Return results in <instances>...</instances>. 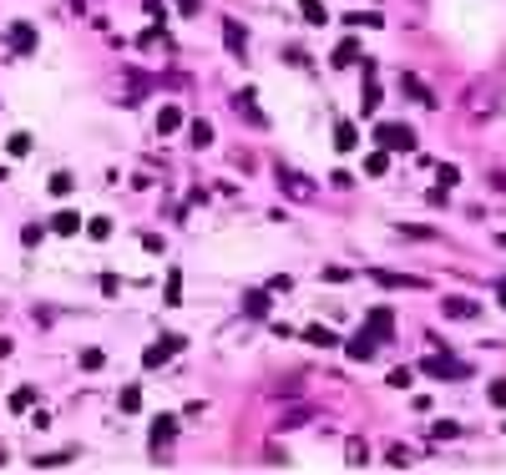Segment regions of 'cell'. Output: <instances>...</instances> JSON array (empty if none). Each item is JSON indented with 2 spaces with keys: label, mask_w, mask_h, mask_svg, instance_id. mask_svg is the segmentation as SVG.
<instances>
[{
  "label": "cell",
  "mask_w": 506,
  "mask_h": 475,
  "mask_svg": "<svg viewBox=\"0 0 506 475\" xmlns=\"http://www.w3.org/2000/svg\"><path fill=\"white\" fill-rule=\"evenodd\" d=\"M375 142L385 147V152H415V132L405 122H380L375 126Z\"/></svg>",
  "instance_id": "1"
},
{
  "label": "cell",
  "mask_w": 506,
  "mask_h": 475,
  "mask_svg": "<svg viewBox=\"0 0 506 475\" xmlns=\"http://www.w3.org/2000/svg\"><path fill=\"white\" fill-rule=\"evenodd\" d=\"M420 374H431V379H451V384H456V379H466L471 370H466L461 359H451L446 349H440V354H431L426 364H420Z\"/></svg>",
  "instance_id": "2"
},
{
  "label": "cell",
  "mask_w": 506,
  "mask_h": 475,
  "mask_svg": "<svg viewBox=\"0 0 506 475\" xmlns=\"http://www.w3.org/2000/svg\"><path fill=\"white\" fill-rule=\"evenodd\" d=\"M178 349H182V334H167V339H157V344H147V349H142V370H162Z\"/></svg>",
  "instance_id": "3"
},
{
  "label": "cell",
  "mask_w": 506,
  "mask_h": 475,
  "mask_svg": "<svg viewBox=\"0 0 506 475\" xmlns=\"http://www.w3.org/2000/svg\"><path fill=\"white\" fill-rule=\"evenodd\" d=\"M6 46L15 56H36V26H31V20H10V26H6Z\"/></svg>",
  "instance_id": "4"
},
{
  "label": "cell",
  "mask_w": 506,
  "mask_h": 475,
  "mask_svg": "<svg viewBox=\"0 0 506 475\" xmlns=\"http://www.w3.org/2000/svg\"><path fill=\"white\" fill-rule=\"evenodd\" d=\"M273 182H279L289 198H314V182H309V177H299L294 167H273Z\"/></svg>",
  "instance_id": "5"
},
{
  "label": "cell",
  "mask_w": 506,
  "mask_h": 475,
  "mask_svg": "<svg viewBox=\"0 0 506 475\" xmlns=\"http://www.w3.org/2000/svg\"><path fill=\"white\" fill-rule=\"evenodd\" d=\"M233 112L248 122V126H259V132H263V126H268V117L259 112V101H253V86H243V92L233 96Z\"/></svg>",
  "instance_id": "6"
},
{
  "label": "cell",
  "mask_w": 506,
  "mask_h": 475,
  "mask_svg": "<svg viewBox=\"0 0 506 475\" xmlns=\"http://www.w3.org/2000/svg\"><path fill=\"white\" fill-rule=\"evenodd\" d=\"M370 278H375L380 288H426V278H420V273H390V268H375Z\"/></svg>",
  "instance_id": "7"
},
{
  "label": "cell",
  "mask_w": 506,
  "mask_h": 475,
  "mask_svg": "<svg viewBox=\"0 0 506 475\" xmlns=\"http://www.w3.org/2000/svg\"><path fill=\"white\" fill-rule=\"evenodd\" d=\"M365 329H370L375 339H395V314H390V309H370V314H365Z\"/></svg>",
  "instance_id": "8"
},
{
  "label": "cell",
  "mask_w": 506,
  "mask_h": 475,
  "mask_svg": "<svg viewBox=\"0 0 506 475\" xmlns=\"http://www.w3.org/2000/svg\"><path fill=\"white\" fill-rule=\"evenodd\" d=\"M223 41H228V56H248V31L238 26V20H223Z\"/></svg>",
  "instance_id": "9"
},
{
  "label": "cell",
  "mask_w": 506,
  "mask_h": 475,
  "mask_svg": "<svg viewBox=\"0 0 506 475\" xmlns=\"http://www.w3.org/2000/svg\"><path fill=\"white\" fill-rule=\"evenodd\" d=\"M440 314L446 319H481V304L476 298H440Z\"/></svg>",
  "instance_id": "10"
},
{
  "label": "cell",
  "mask_w": 506,
  "mask_h": 475,
  "mask_svg": "<svg viewBox=\"0 0 506 475\" xmlns=\"http://www.w3.org/2000/svg\"><path fill=\"white\" fill-rule=\"evenodd\" d=\"M173 430H178V420L173 415H162V420H152V455H162L167 445H173Z\"/></svg>",
  "instance_id": "11"
},
{
  "label": "cell",
  "mask_w": 506,
  "mask_h": 475,
  "mask_svg": "<svg viewBox=\"0 0 506 475\" xmlns=\"http://www.w3.org/2000/svg\"><path fill=\"white\" fill-rule=\"evenodd\" d=\"M375 344H380V339H375V334L365 329V334H354V339L345 344V354H349V359H360V364H365V359H375Z\"/></svg>",
  "instance_id": "12"
},
{
  "label": "cell",
  "mask_w": 506,
  "mask_h": 475,
  "mask_svg": "<svg viewBox=\"0 0 506 475\" xmlns=\"http://www.w3.org/2000/svg\"><path fill=\"white\" fill-rule=\"evenodd\" d=\"M365 76H370V81H365V101H360V112L370 117L375 106H380V81H375V61H365Z\"/></svg>",
  "instance_id": "13"
},
{
  "label": "cell",
  "mask_w": 506,
  "mask_h": 475,
  "mask_svg": "<svg viewBox=\"0 0 506 475\" xmlns=\"http://www.w3.org/2000/svg\"><path fill=\"white\" fill-rule=\"evenodd\" d=\"M304 339L314 344V349H334V344H340V334H334V329H324V323H309V329H304Z\"/></svg>",
  "instance_id": "14"
},
{
  "label": "cell",
  "mask_w": 506,
  "mask_h": 475,
  "mask_svg": "<svg viewBox=\"0 0 506 475\" xmlns=\"http://www.w3.org/2000/svg\"><path fill=\"white\" fill-rule=\"evenodd\" d=\"M400 238H410V243H440V233L420 228V223H400Z\"/></svg>",
  "instance_id": "15"
},
{
  "label": "cell",
  "mask_w": 506,
  "mask_h": 475,
  "mask_svg": "<svg viewBox=\"0 0 506 475\" xmlns=\"http://www.w3.org/2000/svg\"><path fill=\"white\" fill-rule=\"evenodd\" d=\"M354 142H360L354 122H340V126H334V147H340V152H354Z\"/></svg>",
  "instance_id": "16"
},
{
  "label": "cell",
  "mask_w": 506,
  "mask_h": 475,
  "mask_svg": "<svg viewBox=\"0 0 506 475\" xmlns=\"http://www.w3.org/2000/svg\"><path fill=\"white\" fill-rule=\"evenodd\" d=\"M360 61V41H340L334 46V66H354Z\"/></svg>",
  "instance_id": "17"
},
{
  "label": "cell",
  "mask_w": 506,
  "mask_h": 475,
  "mask_svg": "<svg viewBox=\"0 0 506 475\" xmlns=\"http://www.w3.org/2000/svg\"><path fill=\"white\" fill-rule=\"evenodd\" d=\"M405 92H410L420 106H440V101H435V92H426V81H420V76H405Z\"/></svg>",
  "instance_id": "18"
},
{
  "label": "cell",
  "mask_w": 506,
  "mask_h": 475,
  "mask_svg": "<svg viewBox=\"0 0 506 475\" xmlns=\"http://www.w3.org/2000/svg\"><path fill=\"white\" fill-rule=\"evenodd\" d=\"M365 172H370V177H385V172H390V152H385V147L365 157Z\"/></svg>",
  "instance_id": "19"
},
{
  "label": "cell",
  "mask_w": 506,
  "mask_h": 475,
  "mask_svg": "<svg viewBox=\"0 0 506 475\" xmlns=\"http://www.w3.org/2000/svg\"><path fill=\"white\" fill-rule=\"evenodd\" d=\"M81 228V218H76V212H56V218H51V233H61V238H71Z\"/></svg>",
  "instance_id": "20"
},
{
  "label": "cell",
  "mask_w": 506,
  "mask_h": 475,
  "mask_svg": "<svg viewBox=\"0 0 506 475\" xmlns=\"http://www.w3.org/2000/svg\"><path fill=\"white\" fill-rule=\"evenodd\" d=\"M162 298H167V309H178V304H182V273H178V268L167 273V293H162Z\"/></svg>",
  "instance_id": "21"
},
{
  "label": "cell",
  "mask_w": 506,
  "mask_h": 475,
  "mask_svg": "<svg viewBox=\"0 0 506 475\" xmlns=\"http://www.w3.org/2000/svg\"><path fill=\"white\" fill-rule=\"evenodd\" d=\"M178 126H182V112L178 106H162L157 112V132H178Z\"/></svg>",
  "instance_id": "22"
},
{
  "label": "cell",
  "mask_w": 506,
  "mask_h": 475,
  "mask_svg": "<svg viewBox=\"0 0 506 475\" xmlns=\"http://www.w3.org/2000/svg\"><path fill=\"white\" fill-rule=\"evenodd\" d=\"M299 10H304V20H309V26H324V20H329V10L319 6V0H299Z\"/></svg>",
  "instance_id": "23"
},
{
  "label": "cell",
  "mask_w": 506,
  "mask_h": 475,
  "mask_svg": "<svg viewBox=\"0 0 506 475\" xmlns=\"http://www.w3.org/2000/svg\"><path fill=\"white\" fill-rule=\"evenodd\" d=\"M243 314H248V319H263V314H268V293H248V298H243Z\"/></svg>",
  "instance_id": "24"
},
{
  "label": "cell",
  "mask_w": 506,
  "mask_h": 475,
  "mask_svg": "<svg viewBox=\"0 0 506 475\" xmlns=\"http://www.w3.org/2000/svg\"><path fill=\"white\" fill-rule=\"evenodd\" d=\"M309 415H314V409H309V404H294V409H289V415L279 420V430H294V425H309Z\"/></svg>",
  "instance_id": "25"
},
{
  "label": "cell",
  "mask_w": 506,
  "mask_h": 475,
  "mask_svg": "<svg viewBox=\"0 0 506 475\" xmlns=\"http://www.w3.org/2000/svg\"><path fill=\"white\" fill-rule=\"evenodd\" d=\"M51 192H56V198H66V192L76 187V177H71V172H51V182H46Z\"/></svg>",
  "instance_id": "26"
},
{
  "label": "cell",
  "mask_w": 506,
  "mask_h": 475,
  "mask_svg": "<svg viewBox=\"0 0 506 475\" xmlns=\"http://www.w3.org/2000/svg\"><path fill=\"white\" fill-rule=\"evenodd\" d=\"M137 409H142V390H137V384H127V390H122V415H137Z\"/></svg>",
  "instance_id": "27"
},
{
  "label": "cell",
  "mask_w": 506,
  "mask_h": 475,
  "mask_svg": "<svg viewBox=\"0 0 506 475\" xmlns=\"http://www.w3.org/2000/svg\"><path fill=\"white\" fill-rule=\"evenodd\" d=\"M193 147H198V152H203V147H213V126H208V122H193Z\"/></svg>",
  "instance_id": "28"
},
{
  "label": "cell",
  "mask_w": 506,
  "mask_h": 475,
  "mask_svg": "<svg viewBox=\"0 0 506 475\" xmlns=\"http://www.w3.org/2000/svg\"><path fill=\"white\" fill-rule=\"evenodd\" d=\"M345 460H349V465H365V460H370V445H365V440H349V455H345Z\"/></svg>",
  "instance_id": "29"
},
{
  "label": "cell",
  "mask_w": 506,
  "mask_h": 475,
  "mask_svg": "<svg viewBox=\"0 0 506 475\" xmlns=\"http://www.w3.org/2000/svg\"><path fill=\"white\" fill-rule=\"evenodd\" d=\"M486 400H491L496 409H506V379H491V390H486Z\"/></svg>",
  "instance_id": "30"
},
{
  "label": "cell",
  "mask_w": 506,
  "mask_h": 475,
  "mask_svg": "<svg viewBox=\"0 0 506 475\" xmlns=\"http://www.w3.org/2000/svg\"><path fill=\"white\" fill-rule=\"evenodd\" d=\"M385 460L400 470V465H410V450H405V445H390V450H385Z\"/></svg>",
  "instance_id": "31"
},
{
  "label": "cell",
  "mask_w": 506,
  "mask_h": 475,
  "mask_svg": "<svg viewBox=\"0 0 506 475\" xmlns=\"http://www.w3.org/2000/svg\"><path fill=\"white\" fill-rule=\"evenodd\" d=\"M41 238H46V233H41L36 223H26V228H20V243H26V248H41Z\"/></svg>",
  "instance_id": "32"
},
{
  "label": "cell",
  "mask_w": 506,
  "mask_h": 475,
  "mask_svg": "<svg viewBox=\"0 0 506 475\" xmlns=\"http://www.w3.org/2000/svg\"><path fill=\"white\" fill-rule=\"evenodd\" d=\"M87 233L101 243V238H112V223H107V218H92V223H87Z\"/></svg>",
  "instance_id": "33"
},
{
  "label": "cell",
  "mask_w": 506,
  "mask_h": 475,
  "mask_svg": "<svg viewBox=\"0 0 506 475\" xmlns=\"http://www.w3.org/2000/svg\"><path fill=\"white\" fill-rule=\"evenodd\" d=\"M26 152H31V137L15 132V137H10V157H26Z\"/></svg>",
  "instance_id": "34"
},
{
  "label": "cell",
  "mask_w": 506,
  "mask_h": 475,
  "mask_svg": "<svg viewBox=\"0 0 506 475\" xmlns=\"http://www.w3.org/2000/svg\"><path fill=\"white\" fill-rule=\"evenodd\" d=\"M101 364H107V354H101V349H87V354H81V370H101Z\"/></svg>",
  "instance_id": "35"
},
{
  "label": "cell",
  "mask_w": 506,
  "mask_h": 475,
  "mask_svg": "<svg viewBox=\"0 0 506 475\" xmlns=\"http://www.w3.org/2000/svg\"><path fill=\"white\" fill-rule=\"evenodd\" d=\"M410 379H415V370H395L390 374V390H410Z\"/></svg>",
  "instance_id": "36"
},
{
  "label": "cell",
  "mask_w": 506,
  "mask_h": 475,
  "mask_svg": "<svg viewBox=\"0 0 506 475\" xmlns=\"http://www.w3.org/2000/svg\"><path fill=\"white\" fill-rule=\"evenodd\" d=\"M456 182H461V167L446 162V167H440V187H456Z\"/></svg>",
  "instance_id": "37"
},
{
  "label": "cell",
  "mask_w": 506,
  "mask_h": 475,
  "mask_svg": "<svg viewBox=\"0 0 506 475\" xmlns=\"http://www.w3.org/2000/svg\"><path fill=\"white\" fill-rule=\"evenodd\" d=\"M31 400H36L31 390H15V395H10V409H31Z\"/></svg>",
  "instance_id": "38"
},
{
  "label": "cell",
  "mask_w": 506,
  "mask_h": 475,
  "mask_svg": "<svg viewBox=\"0 0 506 475\" xmlns=\"http://www.w3.org/2000/svg\"><path fill=\"white\" fill-rule=\"evenodd\" d=\"M446 203H451V192H446V187L435 182V187H431V207H446Z\"/></svg>",
  "instance_id": "39"
},
{
  "label": "cell",
  "mask_w": 506,
  "mask_h": 475,
  "mask_svg": "<svg viewBox=\"0 0 506 475\" xmlns=\"http://www.w3.org/2000/svg\"><path fill=\"white\" fill-rule=\"evenodd\" d=\"M324 278H329V284H345V278H349V268H340V263H329V268H324Z\"/></svg>",
  "instance_id": "40"
},
{
  "label": "cell",
  "mask_w": 506,
  "mask_h": 475,
  "mask_svg": "<svg viewBox=\"0 0 506 475\" xmlns=\"http://www.w3.org/2000/svg\"><path fill=\"white\" fill-rule=\"evenodd\" d=\"M203 10V0H178V15H198Z\"/></svg>",
  "instance_id": "41"
},
{
  "label": "cell",
  "mask_w": 506,
  "mask_h": 475,
  "mask_svg": "<svg viewBox=\"0 0 506 475\" xmlns=\"http://www.w3.org/2000/svg\"><path fill=\"white\" fill-rule=\"evenodd\" d=\"M501 309H506V293H501Z\"/></svg>",
  "instance_id": "42"
},
{
  "label": "cell",
  "mask_w": 506,
  "mask_h": 475,
  "mask_svg": "<svg viewBox=\"0 0 506 475\" xmlns=\"http://www.w3.org/2000/svg\"><path fill=\"white\" fill-rule=\"evenodd\" d=\"M501 248H506V233H501Z\"/></svg>",
  "instance_id": "43"
}]
</instances>
